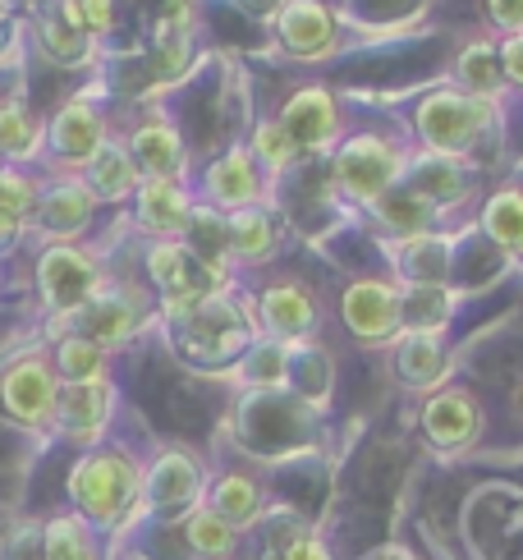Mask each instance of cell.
I'll use <instances>...</instances> for the list:
<instances>
[{
  "label": "cell",
  "instance_id": "cell-1",
  "mask_svg": "<svg viewBox=\"0 0 523 560\" xmlns=\"http://www.w3.org/2000/svg\"><path fill=\"white\" fill-rule=\"evenodd\" d=\"M404 166H409V143L391 129H359L345 133L336 152L326 156L330 171V189H340L349 202L359 207H376L395 184L404 179Z\"/></svg>",
  "mask_w": 523,
  "mask_h": 560
},
{
  "label": "cell",
  "instance_id": "cell-2",
  "mask_svg": "<svg viewBox=\"0 0 523 560\" xmlns=\"http://www.w3.org/2000/svg\"><path fill=\"white\" fill-rule=\"evenodd\" d=\"M491 120H496V102L473 97L464 88H432L414 106V138L422 143V152L473 161Z\"/></svg>",
  "mask_w": 523,
  "mask_h": 560
},
{
  "label": "cell",
  "instance_id": "cell-3",
  "mask_svg": "<svg viewBox=\"0 0 523 560\" xmlns=\"http://www.w3.org/2000/svg\"><path fill=\"white\" fill-rule=\"evenodd\" d=\"M253 336H262L257 308L225 294V285L179 317V340L188 354H198V359H230V354H240Z\"/></svg>",
  "mask_w": 523,
  "mask_h": 560
},
{
  "label": "cell",
  "instance_id": "cell-4",
  "mask_svg": "<svg viewBox=\"0 0 523 560\" xmlns=\"http://www.w3.org/2000/svg\"><path fill=\"white\" fill-rule=\"evenodd\" d=\"M102 285H106L102 262H97V253L92 248H79V244H46L42 248L37 290H42V303L56 317H74Z\"/></svg>",
  "mask_w": 523,
  "mask_h": 560
},
{
  "label": "cell",
  "instance_id": "cell-5",
  "mask_svg": "<svg viewBox=\"0 0 523 560\" xmlns=\"http://www.w3.org/2000/svg\"><path fill=\"white\" fill-rule=\"evenodd\" d=\"M138 464L125 451H92L74 464L69 492L83 505L88 520H115L125 515L129 501L138 497Z\"/></svg>",
  "mask_w": 523,
  "mask_h": 560
},
{
  "label": "cell",
  "instance_id": "cell-6",
  "mask_svg": "<svg viewBox=\"0 0 523 560\" xmlns=\"http://www.w3.org/2000/svg\"><path fill=\"white\" fill-rule=\"evenodd\" d=\"M106 143H111V125H106L102 106L92 102V97H69V102L51 115V120H46V152L56 156V161H51L56 171L83 175L88 161L97 156Z\"/></svg>",
  "mask_w": 523,
  "mask_h": 560
},
{
  "label": "cell",
  "instance_id": "cell-7",
  "mask_svg": "<svg viewBox=\"0 0 523 560\" xmlns=\"http://www.w3.org/2000/svg\"><path fill=\"white\" fill-rule=\"evenodd\" d=\"M97 207H102V198L92 194V184H88L83 175H74V171H51V175L42 179L33 225H37L51 244H69V240H79L83 230L92 225Z\"/></svg>",
  "mask_w": 523,
  "mask_h": 560
},
{
  "label": "cell",
  "instance_id": "cell-8",
  "mask_svg": "<svg viewBox=\"0 0 523 560\" xmlns=\"http://www.w3.org/2000/svg\"><path fill=\"white\" fill-rule=\"evenodd\" d=\"M280 125L290 129L299 152H307V156H330V152H336V143L345 138L340 102H336V92L322 88V83L294 88L290 97L280 102Z\"/></svg>",
  "mask_w": 523,
  "mask_h": 560
},
{
  "label": "cell",
  "instance_id": "cell-9",
  "mask_svg": "<svg viewBox=\"0 0 523 560\" xmlns=\"http://www.w3.org/2000/svg\"><path fill=\"white\" fill-rule=\"evenodd\" d=\"M60 372L51 359L42 354H23L5 368V377H0V405H5L19 423L28 428H46L56 423V409H60Z\"/></svg>",
  "mask_w": 523,
  "mask_h": 560
},
{
  "label": "cell",
  "instance_id": "cell-10",
  "mask_svg": "<svg viewBox=\"0 0 523 560\" xmlns=\"http://www.w3.org/2000/svg\"><path fill=\"white\" fill-rule=\"evenodd\" d=\"M125 148H129V156L138 161L142 179H188V171H194V161H188V143H184L179 125H175L161 106L142 110L138 120L129 125Z\"/></svg>",
  "mask_w": 523,
  "mask_h": 560
},
{
  "label": "cell",
  "instance_id": "cell-11",
  "mask_svg": "<svg viewBox=\"0 0 523 560\" xmlns=\"http://www.w3.org/2000/svg\"><path fill=\"white\" fill-rule=\"evenodd\" d=\"M198 194L207 207H217V212H244V207L262 202L267 198V175L253 161L248 143H230L217 161H207L202 175H198Z\"/></svg>",
  "mask_w": 523,
  "mask_h": 560
},
{
  "label": "cell",
  "instance_id": "cell-12",
  "mask_svg": "<svg viewBox=\"0 0 523 560\" xmlns=\"http://www.w3.org/2000/svg\"><path fill=\"white\" fill-rule=\"evenodd\" d=\"M340 317L359 340L382 345V340L399 336V326H404V290H395L391 280L363 276V280H353V285L345 290Z\"/></svg>",
  "mask_w": 523,
  "mask_h": 560
},
{
  "label": "cell",
  "instance_id": "cell-13",
  "mask_svg": "<svg viewBox=\"0 0 523 560\" xmlns=\"http://www.w3.org/2000/svg\"><path fill=\"white\" fill-rule=\"evenodd\" d=\"M276 46L294 60H322L336 46V10L326 0H284L271 19Z\"/></svg>",
  "mask_w": 523,
  "mask_h": 560
},
{
  "label": "cell",
  "instance_id": "cell-14",
  "mask_svg": "<svg viewBox=\"0 0 523 560\" xmlns=\"http://www.w3.org/2000/svg\"><path fill=\"white\" fill-rule=\"evenodd\" d=\"M138 322H142V294L129 285H102L74 313V326H79L74 336H88L92 345L111 349V345H125L138 331Z\"/></svg>",
  "mask_w": 523,
  "mask_h": 560
},
{
  "label": "cell",
  "instance_id": "cell-15",
  "mask_svg": "<svg viewBox=\"0 0 523 560\" xmlns=\"http://www.w3.org/2000/svg\"><path fill=\"white\" fill-rule=\"evenodd\" d=\"M253 308H257V326L271 340H303V336H313L322 322L313 290L299 285V280H271V285L257 294Z\"/></svg>",
  "mask_w": 523,
  "mask_h": 560
},
{
  "label": "cell",
  "instance_id": "cell-16",
  "mask_svg": "<svg viewBox=\"0 0 523 560\" xmlns=\"http://www.w3.org/2000/svg\"><path fill=\"white\" fill-rule=\"evenodd\" d=\"M194 207L198 198L184 179H142V189L133 194V221L148 240H179Z\"/></svg>",
  "mask_w": 523,
  "mask_h": 560
},
{
  "label": "cell",
  "instance_id": "cell-17",
  "mask_svg": "<svg viewBox=\"0 0 523 560\" xmlns=\"http://www.w3.org/2000/svg\"><path fill=\"white\" fill-rule=\"evenodd\" d=\"M404 189H414L418 198H427L445 212V207H460L473 194V171L460 156H441V152H409V166H404Z\"/></svg>",
  "mask_w": 523,
  "mask_h": 560
},
{
  "label": "cell",
  "instance_id": "cell-18",
  "mask_svg": "<svg viewBox=\"0 0 523 560\" xmlns=\"http://www.w3.org/2000/svg\"><path fill=\"white\" fill-rule=\"evenodd\" d=\"M111 409H115V386L111 382H65L56 428L65 436H74V441H97L111 423Z\"/></svg>",
  "mask_w": 523,
  "mask_h": 560
},
{
  "label": "cell",
  "instance_id": "cell-19",
  "mask_svg": "<svg viewBox=\"0 0 523 560\" xmlns=\"http://www.w3.org/2000/svg\"><path fill=\"white\" fill-rule=\"evenodd\" d=\"M46 156V120L19 97L0 102V161L33 171Z\"/></svg>",
  "mask_w": 523,
  "mask_h": 560
},
{
  "label": "cell",
  "instance_id": "cell-20",
  "mask_svg": "<svg viewBox=\"0 0 523 560\" xmlns=\"http://www.w3.org/2000/svg\"><path fill=\"white\" fill-rule=\"evenodd\" d=\"M33 46H37V56H46L60 69H83V65L97 60V42H92L83 28H74L60 5L37 10V19H33Z\"/></svg>",
  "mask_w": 523,
  "mask_h": 560
},
{
  "label": "cell",
  "instance_id": "cell-21",
  "mask_svg": "<svg viewBox=\"0 0 523 560\" xmlns=\"http://www.w3.org/2000/svg\"><path fill=\"white\" fill-rule=\"evenodd\" d=\"M422 428H427V436H432V446L460 451L478 436V405H473V395L460 390V386L437 390L422 409Z\"/></svg>",
  "mask_w": 523,
  "mask_h": 560
},
{
  "label": "cell",
  "instance_id": "cell-22",
  "mask_svg": "<svg viewBox=\"0 0 523 560\" xmlns=\"http://www.w3.org/2000/svg\"><path fill=\"white\" fill-rule=\"evenodd\" d=\"M83 179L92 184V194H97L102 202H115V207L133 202V194L142 189V171H138V161L125 148V133H111V143L88 161Z\"/></svg>",
  "mask_w": 523,
  "mask_h": 560
},
{
  "label": "cell",
  "instance_id": "cell-23",
  "mask_svg": "<svg viewBox=\"0 0 523 560\" xmlns=\"http://www.w3.org/2000/svg\"><path fill=\"white\" fill-rule=\"evenodd\" d=\"M179 244H184L188 253H194V258H198L211 276H217V280H225V276H230L234 253H230V225H225V212H217V207H207L202 198H198V207H194V217H188Z\"/></svg>",
  "mask_w": 523,
  "mask_h": 560
},
{
  "label": "cell",
  "instance_id": "cell-24",
  "mask_svg": "<svg viewBox=\"0 0 523 560\" xmlns=\"http://www.w3.org/2000/svg\"><path fill=\"white\" fill-rule=\"evenodd\" d=\"M395 372L404 386L432 390L445 377V340L437 331H404L395 340Z\"/></svg>",
  "mask_w": 523,
  "mask_h": 560
},
{
  "label": "cell",
  "instance_id": "cell-25",
  "mask_svg": "<svg viewBox=\"0 0 523 560\" xmlns=\"http://www.w3.org/2000/svg\"><path fill=\"white\" fill-rule=\"evenodd\" d=\"M230 253L234 262H267L271 253L280 248V221L267 202H253L244 212H230Z\"/></svg>",
  "mask_w": 523,
  "mask_h": 560
},
{
  "label": "cell",
  "instance_id": "cell-26",
  "mask_svg": "<svg viewBox=\"0 0 523 560\" xmlns=\"http://www.w3.org/2000/svg\"><path fill=\"white\" fill-rule=\"evenodd\" d=\"M42 179L23 166H0V240H19L37 217Z\"/></svg>",
  "mask_w": 523,
  "mask_h": 560
},
{
  "label": "cell",
  "instance_id": "cell-27",
  "mask_svg": "<svg viewBox=\"0 0 523 560\" xmlns=\"http://www.w3.org/2000/svg\"><path fill=\"white\" fill-rule=\"evenodd\" d=\"M455 88L473 92V97H487V102L501 97L505 69H501V51H496V42H483V37L464 42V51L455 56Z\"/></svg>",
  "mask_w": 523,
  "mask_h": 560
},
{
  "label": "cell",
  "instance_id": "cell-28",
  "mask_svg": "<svg viewBox=\"0 0 523 560\" xmlns=\"http://www.w3.org/2000/svg\"><path fill=\"white\" fill-rule=\"evenodd\" d=\"M372 217L382 221L386 230H395L399 240H418V235H432V225L441 221V212L427 198H418L414 189H404V184H395V189L372 207Z\"/></svg>",
  "mask_w": 523,
  "mask_h": 560
},
{
  "label": "cell",
  "instance_id": "cell-29",
  "mask_svg": "<svg viewBox=\"0 0 523 560\" xmlns=\"http://www.w3.org/2000/svg\"><path fill=\"white\" fill-rule=\"evenodd\" d=\"M248 152L253 161L262 166V175H284L299 166V143L290 138V129L280 125V115H262V120H253V133H248Z\"/></svg>",
  "mask_w": 523,
  "mask_h": 560
},
{
  "label": "cell",
  "instance_id": "cell-30",
  "mask_svg": "<svg viewBox=\"0 0 523 560\" xmlns=\"http://www.w3.org/2000/svg\"><path fill=\"white\" fill-rule=\"evenodd\" d=\"M483 230L505 253L523 258V189H496L483 207Z\"/></svg>",
  "mask_w": 523,
  "mask_h": 560
},
{
  "label": "cell",
  "instance_id": "cell-31",
  "mask_svg": "<svg viewBox=\"0 0 523 560\" xmlns=\"http://www.w3.org/2000/svg\"><path fill=\"white\" fill-rule=\"evenodd\" d=\"M211 510H217L230 528L253 524L257 510H262V487L248 474H225L217 487H211Z\"/></svg>",
  "mask_w": 523,
  "mask_h": 560
},
{
  "label": "cell",
  "instance_id": "cell-32",
  "mask_svg": "<svg viewBox=\"0 0 523 560\" xmlns=\"http://www.w3.org/2000/svg\"><path fill=\"white\" fill-rule=\"evenodd\" d=\"M56 372L60 382H106V349L88 336H65L56 345Z\"/></svg>",
  "mask_w": 523,
  "mask_h": 560
},
{
  "label": "cell",
  "instance_id": "cell-33",
  "mask_svg": "<svg viewBox=\"0 0 523 560\" xmlns=\"http://www.w3.org/2000/svg\"><path fill=\"white\" fill-rule=\"evenodd\" d=\"M450 317V294L445 285H409L404 290V322H409V331H437Z\"/></svg>",
  "mask_w": 523,
  "mask_h": 560
},
{
  "label": "cell",
  "instance_id": "cell-34",
  "mask_svg": "<svg viewBox=\"0 0 523 560\" xmlns=\"http://www.w3.org/2000/svg\"><path fill=\"white\" fill-rule=\"evenodd\" d=\"M184 538L198 556H230L234 551V528L217 515V510H194L184 520Z\"/></svg>",
  "mask_w": 523,
  "mask_h": 560
},
{
  "label": "cell",
  "instance_id": "cell-35",
  "mask_svg": "<svg viewBox=\"0 0 523 560\" xmlns=\"http://www.w3.org/2000/svg\"><path fill=\"white\" fill-rule=\"evenodd\" d=\"M148 487H152L156 501H184V497L198 492V469L188 464V455H165L152 469Z\"/></svg>",
  "mask_w": 523,
  "mask_h": 560
},
{
  "label": "cell",
  "instance_id": "cell-36",
  "mask_svg": "<svg viewBox=\"0 0 523 560\" xmlns=\"http://www.w3.org/2000/svg\"><path fill=\"white\" fill-rule=\"evenodd\" d=\"M65 10V19L83 28L92 42H102L115 33V19H120V0H56Z\"/></svg>",
  "mask_w": 523,
  "mask_h": 560
},
{
  "label": "cell",
  "instance_id": "cell-37",
  "mask_svg": "<svg viewBox=\"0 0 523 560\" xmlns=\"http://www.w3.org/2000/svg\"><path fill=\"white\" fill-rule=\"evenodd\" d=\"M46 560H97L92 538L79 520H56L46 524Z\"/></svg>",
  "mask_w": 523,
  "mask_h": 560
},
{
  "label": "cell",
  "instance_id": "cell-38",
  "mask_svg": "<svg viewBox=\"0 0 523 560\" xmlns=\"http://www.w3.org/2000/svg\"><path fill=\"white\" fill-rule=\"evenodd\" d=\"M487 19L501 37L523 33V0H487Z\"/></svg>",
  "mask_w": 523,
  "mask_h": 560
},
{
  "label": "cell",
  "instance_id": "cell-39",
  "mask_svg": "<svg viewBox=\"0 0 523 560\" xmlns=\"http://www.w3.org/2000/svg\"><path fill=\"white\" fill-rule=\"evenodd\" d=\"M496 51H501V69H505V83L523 92V33H510L496 42Z\"/></svg>",
  "mask_w": 523,
  "mask_h": 560
},
{
  "label": "cell",
  "instance_id": "cell-40",
  "mask_svg": "<svg viewBox=\"0 0 523 560\" xmlns=\"http://www.w3.org/2000/svg\"><path fill=\"white\" fill-rule=\"evenodd\" d=\"M284 560H330V556L317 538H294L290 547H284Z\"/></svg>",
  "mask_w": 523,
  "mask_h": 560
},
{
  "label": "cell",
  "instance_id": "cell-41",
  "mask_svg": "<svg viewBox=\"0 0 523 560\" xmlns=\"http://www.w3.org/2000/svg\"><path fill=\"white\" fill-rule=\"evenodd\" d=\"M0 166H5V161H0Z\"/></svg>",
  "mask_w": 523,
  "mask_h": 560
}]
</instances>
